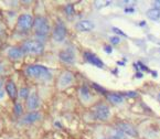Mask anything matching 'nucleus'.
I'll return each mask as SVG.
<instances>
[{
	"label": "nucleus",
	"mask_w": 160,
	"mask_h": 139,
	"mask_svg": "<svg viewBox=\"0 0 160 139\" xmlns=\"http://www.w3.org/2000/svg\"><path fill=\"white\" fill-rule=\"evenodd\" d=\"M14 113H16V115H21L22 114V106L20 103H17L16 105H14Z\"/></svg>",
	"instance_id": "22"
},
{
	"label": "nucleus",
	"mask_w": 160,
	"mask_h": 139,
	"mask_svg": "<svg viewBox=\"0 0 160 139\" xmlns=\"http://www.w3.org/2000/svg\"><path fill=\"white\" fill-rule=\"evenodd\" d=\"M153 6H155V9L160 10V0H157V1H153Z\"/></svg>",
	"instance_id": "25"
},
{
	"label": "nucleus",
	"mask_w": 160,
	"mask_h": 139,
	"mask_svg": "<svg viewBox=\"0 0 160 139\" xmlns=\"http://www.w3.org/2000/svg\"><path fill=\"white\" fill-rule=\"evenodd\" d=\"M41 117H42V115L39 112H31V113L27 114L21 118L20 124L21 125H31V124H34L35 122L40 120Z\"/></svg>",
	"instance_id": "8"
},
{
	"label": "nucleus",
	"mask_w": 160,
	"mask_h": 139,
	"mask_svg": "<svg viewBox=\"0 0 160 139\" xmlns=\"http://www.w3.org/2000/svg\"><path fill=\"white\" fill-rule=\"evenodd\" d=\"M107 99L113 104H122L124 102V97L122 95L117 94V93H111L107 95Z\"/></svg>",
	"instance_id": "16"
},
{
	"label": "nucleus",
	"mask_w": 160,
	"mask_h": 139,
	"mask_svg": "<svg viewBox=\"0 0 160 139\" xmlns=\"http://www.w3.org/2000/svg\"><path fill=\"white\" fill-rule=\"evenodd\" d=\"M147 17H148L150 20H158L160 18V10L155 9V8L149 9L148 11H147Z\"/></svg>",
	"instance_id": "17"
},
{
	"label": "nucleus",
	"mask_w": 160,
	"mask_h": 139,
	"mask_svg": "<svg viewBox=\"0 0 160 139\" xmlns=\"http://www.w3.org/2000/svg\"><path fill=\"white\" fill-rule=\"evenodd\" d=\"M93 114H94V117L96 119L106 120L111 115V111H109V107L105 104H98L93 109Z\"/></svg>",
	"instance_id": "4"
},
{
	"label": "nucleus",
	"mask_w": 160,
	"mask_h": 139,
	"mask_svg": "<svg viewBox=\"0 0 160 139\" xmlns=\"http://www.w3.org/2000/svg\"><path fill=\"white\" fill-rule=\"evenodd\" d=\"M59 57L62 62H64L66 64H74L76 60L75 52L71 49V47H68L66 50H63V51L60 52Z\"/></svg>",
	"instance_id": "7"
},
{
	"label": "nucleus",
	"mask_w": 160,
	"mask_h": 139,
	"mask_svg": "<svg viewBox=\"0 0 160 139\" xmlns=\"http://www.w3.org/2000/svg\"><path fill=\"white\" fill-rule=\"evenodd\" d=\"M84 57L86 59V61L88 63L93 64L94 66H97V67H104V63L102 62V60L99 57H97L96 55H94L93 53H90V52H85Z\"/></svg>",
	"instance_id": "14"
},
{
	"label": "nucleus",
	"mask_w": 160,
	"mask_h": 139,
	"mask_svg": "<svg viewBox=\"0 0 160 139\" xmlns=\"http://www.w3.org/2000/svg\"><path fill=\"white\" fill-rule=\"evenodd\" d=\"M66 34H68V31L62 22H58V24L54 27V30H53V40L58 43H61L65 40Z\"/></svg>",
	"instance_id": "6"
},
{
	"label": "nucleus",
	"mask_w": 160,
	"mask_h": 139,
	"mask_svg": "<svg viewBox=\"0 0 160 139\" xmlns=\"http://www.w3.org/2000/svg\"><path fill=\"white\" fill-rule=\"evenodd\" d=\"M6 93H8V95H9L11 98H16L17 95L19 94L18 93V91H17V87H16V84H14L13 82H8L7 84H6Z\"/></svg>",
	"instance_id": "15"
},
{
	"label": "nucleus",
	"mask_w": 160,
	"mask_h": 139,
	"mask_svg": "<svg viewBox=\"0 0 160 139\" xmlns=\"http://www.w3.org/2000/svg\"><path fill=\"white\" fill-rule=\"evenodd\" d=\"M139 65H140V67H141V70H144V71H148V68L146 67L145 65H142L141 63H139Z\"/></svg>",
	"instance_id": "29"
},
{
	"label": "nucleus",
	"mask_w": 160,
	"mask_h": 139,
	"mask_svg": "<svg viewBox=\"0 0 160 139\" xmlns=\"http://www.w3.org/2000/svg\"><path fill=\"white\" fill-rule=\"evenodd\" d=\"M75 29L78 32H88L94 29V23L90 20H81L75 24Z\"/></svg>",
	"instance_id": "13"
},
{
	"label": "nucleus",
	"mask_w": 160,
	"mask_h": 139,
	"mask_svg": "<svg viewBox=\"0 0 160 139\" xmlns=\"http://www.w3.org/2000/svg\"><path fill=\"white\" fill-rule=\"evenodd\" d=\"M111 137H112L111 139H126V135L122 132H120V130H118L117 128L112 132Z\"/></svg>",
	"instance_id": "19"
},
{
	"label": "nucleus",
	"mask_w": 160,
	"mask_h": 139,
	"mask_svg": "<svg viewBox=\"0 0 160 139\" xmlns=\"http://www.w3.org/2000/svg\"><path fill=\"white\" fill-rule=\"evenodd\" d=\"M19 95L21 98H28V96H29V90L27 87H23V88H21L20 90V92H19Z\"/></svg>",
	"instance_id": "21"
},
{
	"label": "nucleus",
	"mask_w": 160,
	"mask_h": 139,
	"mask_svg": "<svg viewBox=\"0 0 160 139\" xmlns=\"http://www.w3.org/2000/svg\"><path fill=\"white\" fill-rule=\"evenodd\" d=\"M21 47L24 53H28V54L39 55L44 51V45L39 40H27L23 42Z\"/></svg>",
	"instance_id": "3"
},
{
	"label": "nucleus",
	"mask_w": 160,
	"mask_h": 139,
	"mask_svg": "<svg viewBox=\"0 0 160 139\" xmlns=\"http://www.w3.org/2000/svg\"><path fill=\"white\" fill-rule=\"evenodd\" d=\"M116 128H117L118 130H120V132H122L125 135H128V136H130V137H136L137 135H138L136 128L128 123H118L117 125H116Z\"/></svg>",
	"instance_id": "9"
},
{
	"label": "nucleus",
	"mask_w": 160,
	"mask_h": 139,
	"mask_svg": "<svg viewBox=\"0 0 160 139\" xmlns=\"http://www.w3.org/2000/svg\"><path fill=\"white\" fill-rule=\"evenodd\" d=\"M7 54H8V57H9L11 60H14V61H17V60H21L22 57H24V54H26V53L23 52L22 47H10V49L8 50Z\"/></svg>",
	"instance_id": "11"
},
{
	"label": "nucleus",
	"mask_w": 160,
	"mask_h": 139,
	"mask_svg": "<svg viewBox=\"0 0 160 139\" xmlns=\"http://www.w3.org/2000/svg\"><path fill=\"white\" fill-rule=\"evenodd\" d=\"M105 52H107V53H112V47L106 45V47H105Z\"/></svg>",
	"instance_id": "28"
},
{
	"label": "nucleus",
	"mask_w": 160,
	"mask_h": 139,
	"mask_svg": "<svg viewBox=\"0 0 160 139\" xmlns=\"http://www.w3.org/2000/svg\"><path fill=\"white\" fill-rule=\"evenodd\" d=\"M1 84H2V82H1V80H0V101L5 98V95H6V93H5V91H3L2 85Z\"/></svg>",
	"instance_id": "23"
},
{
	"label": "nucleus",
	"mask_w": 160,
	"mask_h": 139,
	"mask_svg": "<svg viewBox=\"0 0 160 139\" xmlns=\"http://www.w3.org/2000/svg\"><path fill=\"white\" fill-rule=\"evenodd\" d=\"M73 82V74L71 72L66 71L64 73H62V75L59 78V87L60 88H66L68 86H70Z\"/></svg>",
	"instance_id": "10"
},
{
	"label": "nucleus",
	"mask_w": 160,
	"mask_h": 139,
	"mask_svg": "<svg viewBox=\"0 0 160 139\" xmlns=\"http://www.w3.org/2000/svg\"><path fill=\"white\" fill-rule=\"evenodd\" d=\"M34 24V19L32 18V16L28 13L21 14V16L18 18V22H17V26L20 30L27 31L29 29H31Z\"/></svg>",
	"instance_id": "5"
},
{
	"label": "nucleus",
	"mask_w": 160,
	"mask_h": 139,
	"mask_svg": "<svg viewBox=\"0 0 160 139\" xmlns=\"http://www.w3.org/2000/svg\"><path fill=\"white\" fill-rule=\"evenodd\" d=\"M64 10H65L68 16H71V14L74 13V7H73V5H71V3H68V5L65 6V8H64Z\"/></svg>",
	"instance_id": "20"
},
{
	"label": "nucleus",
	"mask_w": 160,
	"mask_h": 139,
	"mask_svg": "<svg viewBox=\"0 0 160 139\" xmlns=\"http://www.w3.org/2000/svg\"><path fill=\"white\" fill-rule=\"evenodd\" d=\"M39 105H40V101H39V97L37 95V93L35 92L31 93L28 96V98H27V107H28V109L34 111V109L38 108Z\"/></svg>",
	"instance_id": "12"
},
{
	"label": "nucleus",
	"mask_w": 160,
	"mask_h": 139,
	"mask_svg": "<svg viewBox=\"0 0 160 139\" xmlns=\"http://www.w3.org/2000/svg\"><path fill=\"white\" fill-rule=\"evenodd\" d=\"M113 30H114V32L118 33V34H122V36H126L125 33L122 32V30H119V29H117V28H113Z\"/></svg>",
	"instance_id": "27"
},
{
	"label": "nucleus",
	"mask_w": 160,
	"mask_h": 139,
	"mask_svg": "<svg viewBox=\"0 0 160 139\" xmlns=\"http://www.w3.org/2000/svg\"><path fill=\"white\" fill-rule=\"evenodd\" d=\"M157 98H158V101H159V102H160V93H159V94H158V96H157Z\"/></svg>",
	"instance_id": "30"
},
{
	"label": "nucleus",
	"mask_w": 160,
	"mask_h": 139,
	"mask_svg": "<svg viewBox=\"0 0 160 139\" xmlns=\"http://www.w3.org/2000/svg\"><path fill=\"white\" fill-rule=\"evenodd\" d=\"M0 128H1V124H0Z\"/></svg>",
	"instance_id": "31"
},
{
	"label": "nucleus",
	"mask_w": 160,
	"mask_h": 139,
	"mask_svg": "<svg viewBox=\"0 0 160 139\" xmlns=\"http://www.w3.org/2000/svg\"><path fill=\"white\" fill-rule=\"evenodd\" d=\"M33 28H34V32L37 34V37L40 39L48 37V34L50 32V24L48 22V19L42 16L37 17L34 19Z\"/></svg>",
	"instance_id": "2"
},
{
	"label": "nucleus",
	"mask_w": 160,
	"mask_h": 139,
	"mask_svg": "<svg viewBox=\"0 0 160 139\" xmlns=\"http://www.w3.org/2000/svg\"><path fill=\"white\" fill-rule=\"evenodd\" d=\"M80 94H81L82 99H84V101H88V99H90V97H91L90 90H88V87H87V86H83V87H81Z\"/></svg>",
	"instance_id": "18"
},
{
	"label": "nucleus",
	"mask_w": 160,
	"mask_h": 139,
	"mask_svg": "<svg viewBox=\"0 0 160 139\" xmlns=\"http://www.w3.org/2000/svg\"><path fill=\"white\" fill-rule=\"evenodd\" d=\"M125 95H126V96H129V97H136L137 93L136 92H127Z\"/></svg>",
	"instance_id": "26"
},
{
	"label": "nucleus",
	"mask_w": 160,
	"mask_h": 139,
	"mask_svg": "<svg viewBox=\"0 0 160 139\" xmlns=\"http://www.w3.org/2000/svg\"><path fill=\"white\" fill-rule=\"evenodd\" d=\"M105 139H111V138H105Z\"/></svg>",
	"instance_id": "32"
},
{
	"label": "nucleus",
	"mask_w": 160,
	"mask_h": 139,
	"mask_svg": "<svg viewBox=\"0 0 160 139\" xmlns=\"http://www.w3.org/2000/svg\"><path fill=\"white\" fill-rule=\"evenodd\" d=\"M111 42L113 43V44H119V43H120V39L118 38V37H112V38H111Z\"/></svg>",
	"instance_id": "24"
},
{
	"label": "nucleus",
	"mask_w": 160,
	"mask_h": 139,
	"mask_svg": "<svg viewBox=\"0 0 160 139\" xmlns=\"http://www.w3.org/2000/svg\"><path fill=\"white\" fill-rule=\"evenodd\" d=\"M26 73L30 77L38 78V80H50L51 78V73L49 72V70L42 65L28 66L26 70Z\"/></svg>",
	"instance_id": "1"
}]
</instances>
